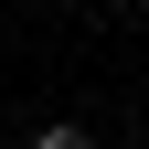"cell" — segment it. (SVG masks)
I'll use <instances>...</instances> for the list:
<instances>
[{
    "label": "cell",
    "instance_id": "1",
    "mask_svg": "<svg viewBox=\"0 0 149 149\" xmlns=\"http://www.w3.org/2000/svg\"><path fill=\"white\" fill-rule=\"evenodd\" d=\"M32 149H96V139H85V128H74V117H53V128H43V139H32Z\"/></svg>",
    "mask_w": 149,
    "mask_h": 149
}]
</instances>
